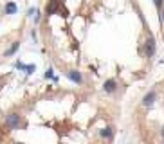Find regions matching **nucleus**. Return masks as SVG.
<instances>
[{
    "instance_id": "3",
    "label": "nucleus",
    "mask_w": 164,
    "mask_h": 144,
    "mask_svg": "<svg viewBox=\"0 0 164 144\" xmlns=\"http://www.w3.org/2000/svg\"><path fill=\"white\" fill-rule=\"evenodd\" d=\"M103 90H105V92L106 94H114L115 92V90H117V81H115V79H106V81L103 83Z\"/></svg>"
},
{
    "instance_id": "13",
    "label": "nucleus",
    "mask_w": 164,
    "mask_h": 144,
    "mask_svg": "<svg viewBox=\"0 0 164 144\" xmlns=\"http://www.w3.org/2000/svg\"><path fill=\"white\" fill-rule=\"evenodd\" d=\"M162 139H164V126H162Z\"/></svg>"
},
{
    "instance_id": "9",
    "label": "nucleus",
    "mask_w": 164,
    "mask_h": 144,
    "mask_svg": "<svg viewBox=\"0 0 164 144\" xmlns=\"http://www.w3.org/2000/svg\"><path fill=\"white\" fill-rule=\"evenodd\" d=\"M99 135H101L103 139H108V141H110V139L114 137V130L110 128V126H106V128H103L101 132H99Z\"/></svg>"
},
{
    "instance_id": "15",
    "label": "nucleus",
    "mask_w": 164,
    "mask_h": 144,
    "mask_svg": "<svg viewBox=\"0 0 164 144\" xmlns=\"http://www.w3.org/2000/svg\"><path fill=\"white\" fill-rule=\"evenodd\" d=\"M15 144H24V142H15Z\"/></svg>"
},
{
    "instance_id": "4",
    "label": "nucleus",
    "mask_w": 164,
    "mask_h": 144,
    "mask_svg": "<svg viewBox=\"0 0 164 144\" xmlns=\"http://www.w3.org/2000/svg\"><path fill=\"white\" fill-rule=\"evenodd\" d=\"M67 78H69L72 83H76V85H81L83 83V76H81L80 70H69L67 72Z\"/></svg>"
},
{
    "instance_id": "1",
    "label": "nucleus",
    "mask_w": 164,
    "mask_h": 144,
    "mask_svg": "<svg viewBox=\"0 0 164 144\" xmlns=\"http://www.w3.org/2000/svg\"><path fill=\"white\" fill-rule=\"evenodd\" d=\"M20 124H22L20 113H7L6 115V126L9 130H20Z\"/></svg>"
},
{
    "instance_id": "7",
    "label": "nucleus",
    "mask_w": 164,
    "mask_h": 144,
    "mask_svg": "<svg viewBox=\"0 0 164 144\" xmlns=\"http://www.w3.org/2000/svg\"><path fill=\"white\" fill-rule=\"evenodd\" d=\"M4 13H6V15H16V13H18V6H16L15 2H7Z\"/></svg>"
},
{
    "instance_id": "10",
    "label": "nucleus",
    "mask_w": 164,
    "mask_h": 144,
    "mask_svg": "<svg viewBox=\"0 0 164 144\" xmlns=\"http://www.w3.org/2000/svg\"><path fill=\"white\" fill-rule=\"evenodd\" d=\"M18 47H20V41H15V43H13V45H11L9 49H7V51H6V56H13V54H15V52L18 51Z\"/></svg>"
},
{
    "instance_id": "5",
    "label": "nucleus",
    "mask_w": 164,
    "mask_h": 144,
    "mask_svg": "<svg viewBox=\"0 0 164 144\" xmlns=\"http://www.w3.org/2000/svg\"><path fill=\"white\" fill-rule=\"evenodd\" d=\"M155 99H157V94H155V90L148 92V94L143 97V106H152V104L155 103Z\"/></svg>"
},
{
    "instance_id": "12",
    "label": "nucleus",
    "mask_w": 164,
    "mask_h": 144,
    "mask_svg": "<svg viewBox=\"0 0 164 144\" xmlns=\"http://www.w3.org/2000/svg\"><path fill=\"white\" fill-rule=\"evenodd\" d=\"M45 78H47V79H51L52 78V69H49V70L45 72Z\"/></svg>"
},
{
    "instance_id": "14",
    "label": "nucleus",
    "mask_w": 164,
    "mask_h": 144,
    "mask_svg": "<svg viewBox=\"0 0 164 144\" xmlns=\"http://www.w3.org/2000/svg\"><path fill=\"white\" fill-rule=\"evenodd\" d=\"M162 20H164V11H162Z\"/></svg>"
},
{
    "instance_id": "6",
    "label": "nucleus",
    "mask_w": 164,
    "mask_h": 144,
    "mask_svg": "<svg viewBox=\"0 0 164 144\" xmlns=\"http://www.w3.org/2000/svg\"><path fill=\"white\" fill-rule=\"evenodd\" d=\"M58 7H60V0H49V4L45 7V13L47 15H54L58 11Z\"/></svg>"
},
{
    "instance_id": "8",
    "label": "nucleus",
    "mask_w": 164,
    "mask_h": 144,
    "mask_svg": "<svg viewBox=\"0 0 164 144\" xmlns=\"http://www.w3.org/2000/svg\"><path fill=\"white\" fill-rule=\"evenodd\" d=\"M15 67H16V69H20V70H24L25 74H32V72H34V69H36L34 65H24V63H20V61H16V65H15Z\"/></svg>"
},
{
    "instance_id": "2",
    "label": "nucleus",
    "mask_w": 164,
    "mask_h": 144,
    "mask_svg": "<svg viewBox=\"0 0 164 144\" xmlns=\"http://www.w3.org/2000/svg\"><path fill=\"white\" fill-rule=\"evenodd\" d=\"M144 54H146L148 58H152L155 54V40L152 36H148V40L144 41Z\"/></svg>"
},
{
    "instance_id": "11",
    "label": "nucleus",
    "mask_w": 164,
    "mask_h": 144,
    "mask_svg": "<svg viewBox=\"0 0 164 144\" xmlns=\"http://www.w3.org/2000/svg\"><path fill=\"white\" fill-rule=\"evenodd\" d=\"M153 2H155V6H157V9L162 7V0H153Z\"/></svg>"
}]
</instances>
